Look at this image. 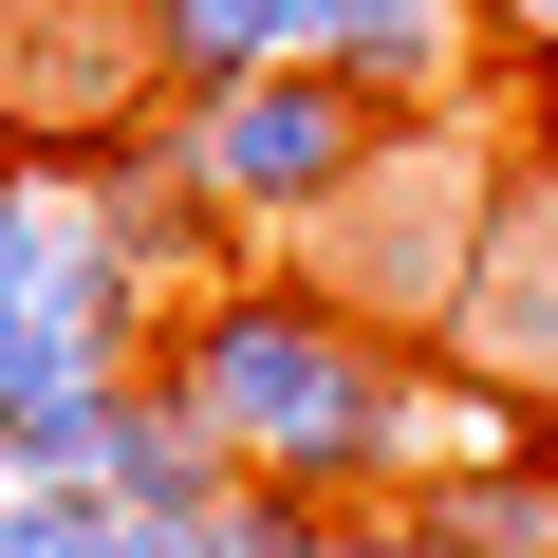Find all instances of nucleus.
I'll list each match as a JSON object with an SVG mask.
<instances>
[{"instance_id": "20e7f679", "label": "nucleus", "mask_w": 558, "mask_h": 558, "mask_svg": "<svg viewBox=\"0 0 558 558\" xmlns=\"http://www.w3.org/2000/svg\"><path fill=\"white\" fill-rule=\"evenodd\" d=\"M447 373H484L502 410H558V168H502L484 223H465V279H447Z\"/></svg>"}, {"instance_id": "0eeeda50", "label": "nucleus", "mask_w": 558, "mask_h": 558, "mask_svg": "<svg viewBox=\"0 0 558 558\" xmlns=\"http://www.w3.org/2000/svg\"><path fill=\"white\" fill-rule=\"evenodd\" d=\"M410 521H428L447 558H558V447H539V428H502L484 465H428V484H410Z\"/></svg>"}, {"instance_id": "4468645a", "label": "nucleus", "mask_w": 558, "mask_h": 558, "mask_svg": "<svg viewBox=\"0 0 558 558\" xmlns=\"http://www.w3.org/2000/svg\"><path fill=\"white\" fill-rule=\"evenodd\" d=\"M521 20H558V0H521Z\"/></svg>"}, {"instance_id": "6e6552de", "label": "nucleus", "mask_w": 558, "mask_h": 558, "mask_svg": "<svg viewBox=\"0 0 558 558\" xmlns=\"http://www.w3.org/2000/svg\"><path fill=\"white\" fill-rule=\"evenodd\" d=\"M447 20H465V0H299V57H336L354 94L410 112V94L447 75Z\"/></svg>"}, {"instance_id": "f03ea898", "label": "nucleus", "mask_w": 558, "mask_h": 558, "mask_svg": "<svg viewBox=\"0 0 558 558\" xmlns=\"http://www.w3.org/2000/svg\"><path fill=\"white\" fill-rule=\"evenodd\" d=\"M168 94V0H0V168H94Z\"/></svg>"}, {"instance_id": "9d476101", "label": "nucleus", "mask_w": 558, "mask_h": 558, "mask_svg": "<svg viewBox=\"0 0 558 558\" xmlns=\"http://www.w3.org/2000/svg\"><path fill=\"white\" fill-rule=\"evenodd\" d=\"M260 57H299V0H168V75H186V94L260 75Z\"/></svg>"}, {"instance_id": "1a4fd4ad", "label": "nucleus", "mask_w": 558, "mask_h": 558, "mask_svg": "<svg viewBox=\"0 0 558 558\" xmlns=\"http://www.w3.org/2000/svg\"><path fill=\"white\" fill-rule=\"evenodd\" d=\"M112 373H131V354H112V336L57 299V279H38L20 317H0V428H20V410H75V391H112Z\"/></svg>"}, {"instance_id": "f8f14e48", "label": "nucleus", "mask_w": 558, "mask_h": 558, "mask_svg": "<svg viewBox=\"0 0 558 558\" xmlns=\"http://www.w3.org/2000/svg\"><path fill=\"white\" fill-rule=\"evenodd\" d=\"M38 279H57V205H38L20 168H0V317H20V299H38Z\"/></svg>"}, {"instance_id": "f257e3e1", "label": "nucleus", "mask_w": 558, "mask_h": 558, "mask_svg": "<svg viewBox=\"0 0 558 558\" xmlns=\"http://www.w3.org/2000/svg\"><path fill=\"white\" fill-rule=\"evenodd\" d=\"M242 465H279V484H373L391 447H410V373H391V336L354 317V299H317V279H223V299H186L168 317V354H149Z\"/></svg>"}, {"instance_id": "423d86ee", "label": "nucleus", "mask_w": 558, "mask_h": 558, "mask_svg": "<svg viewBox=\"0 0 558 558\" xmlns=\"http://www.w3.org/2000/svg\"><path fill=\"white\" fill-rule=\"evenodd\" d=\"M94 484L131 502V521H205L223 502V428L168 391V373H112V428H94Z\"/></svg>"}, {"instance_id": "7ed1b4c3", "label": "nucleus", "mask_w": 558, "mask_h": 558, "mask_svg": "<svg viewBox=\"0 0 558 558\" xmlns=\"http://www.w3.org/2000/svg\"><path fill=\"white\" fill-rule=\"evenodd\" d=\"M373 112H391V94H354L336 57H299V75L260 57V75H223V94H205V131H186V149H205L223 223H317V205L373 168Z\"/></svg>"}, {"instance_id": "9b49d317", "label": "nucleus", "mask_w": 558, "mask_h": 558, "mask_svg": "<svg viewBox=\"0 0 558 558\" xmlns=\"http://www.w3.org/2000/svg\"><path fill=\"white\" fill-rule=\"evenodd\" d=\"M131 502L112 484H0V558H112Z\"/></svg>"}, {"instance_id": "ddd939ff", "label": "nucleus", "mask_w": 558, "mask_h": 558, "mask_svg": "<svg viewBox=\"0 0 558 558\" xmlns=\"http://www.w3.org/2000/svg\"><path fill=\"white\" fill-rule=\"evenodd\" d=\"M336 558H447V539H428V521H373V539H336Z\"/></svg>"}, {"instance_id": "39448f33", "label": "nucleus", "mask_w": 558, "mask_h": 558, "mask_svg": "<svg viewBox=\"0 0 558 558\" xmlns=\"http://www.w3.org/2000/svg\"><path fill=\"white\" fill-rule=\"evenodd\" d=\"M484 149H410V168H373V186H336L317 205V242H336V279L317 299H354V317H447V279H465V223H484Z\"/></svg>"}]
</instances>
